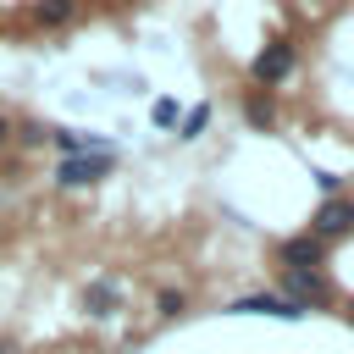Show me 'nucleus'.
<instances>
[{
    "label": "nucleus",
    "mask_w": 354,
    "mask_h": 354,
    "mask_svg": "<svg viewBox=\"0 0 354 354\" xmlns=\"http://www.w3.org/2000/svg\"><path fill=\"white\" fill-rule=\"evenodd\" d=\"M277 293H282L288 304H299V310H326V304L337 299V288H332L321 271H282V277H277Z\"/></svg>",
    "instance_id": "1"
},
{
    "label": "nucleus",
    "mask_w": 354,
    "mask_h": 354,
    "mask_svg": "<svg viewBox=\"0 0 354 354\" xmlns=\"http://www.w3.org/2000/svg\"><path fill=\"white\" fill-rule=\"evenodd\" d=\"M304 232H315L321 243H332V238H348L354 232V199H343V194H326L321 205H315V216H310V227Z\"/></svg>",
    "instance_id": "2"
},
{
    "label": "nucleus",
    "mask_w": 354,
    "mask_h": 354,
    "mask_svg": "<svg viewBox=\"0 0 354 354\" xmlns=\"http://www.w3.org/2000/svg\"><path fill=\"white\" fill-rule=\"evenodd\" d=\"M116 155H66L55 166V188H94L100 177H111Z\"/></svg>",
    "instance_id": "3"
},
{
    "label": "nucleus",
    "mask_w": 354,
    "mask_h": 354,
    "mask_svg": "<svg viewBox=\"0 0 354 354\" xmlns=\"http://www.w3.org/2000/svg\"><path fill=\"white\" fill-rule=\"evenodd\" d=\"M293 66H299V55H293V44H288V39H271V44H266V50H260V55L249 61V77L271 88V83H282V77H288Z\"/></svg>",
    "instance_id": "4"
},
{
    "label": "nucleus",
    "mask_w": 354,
    "mask_h": 354,
    "mask_svg": "<svg viewBox=\"0 0 354 354\" xmlns=\"http://www.w3.org/2000/svg\"><path fill=\"white\" fill-rule=\"evenodd\" d=\"M277 260H282V271H321V260H326V243H321L315 232H293V238H282Z\"/></svg>",
    "instance_id": "5"
},
{
    "label": "nucleus",
    "mask_w": 354,
    "mask_h": 354,
    "mask_svg": "<svg viewBox=\"0 0 354 354\" xmlns=\"http://www.w3.org/2000/svg\"><path fill=\"white\" fill-rule=\"evenodd\" d=\"M227 310H232V315H277V321H299V315H304V310L288 304L282 293H243V299H232Z\"/></svg>",
    "instance_id": "6"
},
{
    "label": "nucleus",
    "mask_w": 354,
    "mask_h": 354,
    "mask_svg": "<svg viewBox=\"0 0 354 354\" xmlns=\"http://www.w3.org/2000/svg\"><path fill=\"white\" fill-rule=\"evenodd\" d=\"M50 144L61 149V155H111V138H100V133H50Z\"/></svg>",
    "instance_id": "7"
},
{
    "label": "nucleus",
    "mask_w": 354,
    "mask_h": 354,
    "mask_svg": "<svg viewBox=\"0 0 354 354\" xmlns=\"http://www.w3.org/2000/svg\"><path fill=\"white\" fill-rule=\"evenodd\" d=\"M72 17H77V0H39L33 6V22L39 28H66Z\"/></svg>",
    "instance_id": "8"
},
{
    "label": "nucleus",
    "mask_w": 354,
    "mask_h": 354,
    "mask_svg": "<svg viewBox=\"0 0 354 354\" xmlns=\"http://www.w3.org/2000/svg\"><path fill=\"white\" fill-rule=\"evenodd\" d=\"M243 122H249V127H277V105H271L266 94H249V100H243Z\"/></svg>",
    "instance_id": "9"
},
{
    "label": "nucleus",
    "mask_w": 354,
    "mask_h": 354,
    "mask_svg": "<svg viewBox=\"0 0 354 354\" xmlns=\"http://www.w3.org/2000/svg\"><path fill=\"white\" fill-rule=\"evenodd\" d=\"M111 304H116V282H94L88 288V310L94 315H111Z\"/></svg>",
    "instance_id": "10"
},
{
    "label": "nucleus",
    "mask_w": 354,
    "mask_h": 354,
    "mask_svg": "<svg viewBox=\"0 0 354 354\" xmlns=\"http://www.w3.org/2000/svg\"><path fill=\"white\" fill-rule=\"evenodd\" d=\"M205 122H210V105H194V111L183 116V133H177V138H199V133H205Z\"/></svg>",
    "instance_id": "11"
},
{
    "label": "nucleus",
    "mask_w": 354,
    "mask_h": 354,
    "mask_svg": "<svg viewBox=\"0 0 354 354\" xmlns=\"http://www.w3.org/2000/svg\"><path fill=\"white\" fill-rule=\"evenodd\" d=\"M155 310H160V315H183V310H188V293H183V288H177V293L166 288V293L155 299Z\"/></svg>",
    "instance_id": "12"
},
{
    "label": "nucleus",
    "mask_w": 354,
    "mask_h": 354,
    "mask_svg": "<svg viewBox=\"0 0 354 354\" xmlns=\"http://www.w3.org/2000/svg\"><path fill=\"white\" fill-rule=\"evenodd\" d=\"M50 133H55V127H44V122H22V127H17L22 144H50Z\"/></svg>",
    "instance_id": "13"
},
{
    "label": "nucleus",
    "mask_w": 354,
    "mask_h": 354,
    "mask_svg": "<svg viewBox=\"0 0 354 354\" xmlns=\"http://www.w3.org/2000/svg\"><path fill=\"white\" fill-rule=\"evenodd\" d=\"M149 116H155V127H171V122H177V100H155Z\"/></svg>",
    "instance_id": "14"
},
{
    "label": "nucleus",
    "mask_w": 354,
    "mask_h": 354,
    "mask_svg": "<svg viewBox=\"0 0 354 354\" xmlns=\"http://www.w3.org/2000/svg\"><path fill=\"white\" fill-rule=\"evenodd\" d=\"M6 138H11V116L0 111V144H6Z\"/></svg>",
    "instance_id": "15"
},
{
    "label": "nucleus",
    "mask_w": 354,
    "mask_h": 354,
    "mask_svg": "<svg viewBox=\"0 0 354 354\" xmlns=\"http://www.w3.org/2000/svg\"><path fill=\"white\" fill-rule=\"evenodd\" d=\"M343 315H348V321H354V304H348V310H343Z\"/></svg>",
    "instance_id": "16"
}]
</instances>
